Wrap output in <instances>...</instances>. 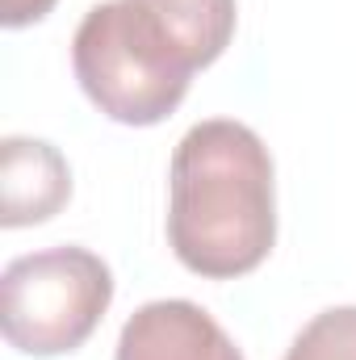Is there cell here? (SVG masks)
<instances>
[{
  "label": "cell",
  "instance_id": "obj_4",
  "mask_svg": "<svg viewBox=\"0 0 356 360\" xmlns=\"http://www.w3.org/2000/svg\"><path fill=\"white\" fill-rule=\"evenodd\" d=\"M113 360H243V352L197 302L160 297L126 319Z\"/></svg>",
  "mask_w": 356,
  "mask_h": 360
},
{
  "label": "cell",
  "instance_id": "obj_1",
  "mask_svg": "<svg viewBox=\"0 0 356 360\" xmlns=\"http://www.w3.org/2000/svg\"><path fill=\"white\" fill-rule=\"evenodd\" d=\"M168 243L189 272L235 281L276 243V184L265 139L231 117L184 130L168 168Z\"/></svg>",
  "mask_w": 356,
  "mask_h": 360
},
{
  "label": "cell",
  "instance_id": "obj_6",
  "mask_svg": "<svg viewBox=\"0 0 356 360\" xmlns=\"http://www.w3.org/2000/svg\"><path fill=\"white\" fill-rule=\"evenodd\" d=\"M147 4L168 17V25L189 42L201 68H210L235 38V21H239L235 0H147Z\"/></svg>",
  "mask_w": 356,
  "mask_h": 360
},
{
  "label": "cell",
  "instance_id": "obj_2",
  "mask_svg": "<svg viewBox=\"0 0 356 360\" xmlns=\"http://www.w3.org/2000/svg\"><path fill=\"white\" fill-rule=\"evenodd\" d=\"M72 72L109 122L155 126L177 113L201 63L147 0H101L76 25Z\"/></svg>",
  "mask_w": 356,
  "mask_h": 360
},
{
  "label": "cell",
  "instance_id": "obj_7",
  "mask_svg": "<svg viewBox=\"0 0 356 360\" xmlns=\"http://www.w3.org/2000/svg\"><path fill=\"white\" fill-rule=\"evenodd\" d=\"M285 360H356V306L314 314L289 344Z\"/></svg>",
  "mask_w": 356,
  "mask_h": 360
},
{
  "label": "cell",
  "instance_id": "obj_3",
  "mask_svg": "<svg viewBox=\"0 0 356 360\" xmlns=\"http://www.w3.org/2000/svg\"><path fill=\"white\" fill-rule=\"evenodd\" d=\"M113 302L109 264L76 243L17 256L0 276V331L21 356H68Z\"/></svg>",
  "mask_w": 356,
  "mask_h": 360
},
{
  "label": "cell",
  "instance_id": "obj_8",
  "mask_svg": "<svg viewBox=\"0 0 356 360\" xmlns=\"http://www.w3.org/2000/svg\"><path fill=\"white\" fill-rule=\"evenodd\" d=\"M51 8H55V0H0V21L8 30H21V25L42 21Z\"/></svg>",
  "mask_w": 356,
  "mask_h": 360
},
{
  "label": "cell",
  "instance_id": "obj_5",
  "mask_svg": "<svg viewBox=\"0 0 356 360\" xmlns=\"http://www.w3.org/2000/svg\"><path fill=\"white\" fill-rule=\"evenodd\" d=\"M72 197V168L46 139L8 134L0 143V226H38Z\"/></svg>",
  "mask_w": 356,
  "mask_h": 360
}]
</instances>
